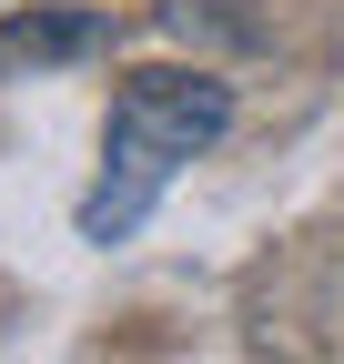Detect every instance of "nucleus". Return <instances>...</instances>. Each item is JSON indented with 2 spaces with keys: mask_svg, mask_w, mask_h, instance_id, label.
Returning <instances> with one entry per match:
<instances>
[{
  "mask_svg": "<svg viewBox=\"0 0 344 364\" xmlns=\"http://www.w3.org/2000/svg\"><path fill=\"white\" fill-rule=\"evenodd\" d=\"M233 132V81L213 71H132L112 91V132H102V182L81 193V243H132L152 203L172 193V172L203 162Z\"/></svg>",
  "mask_w": 344,
  "mask_h": 364,
  "instance_id": "f257e3e1",
  "label": "nucleus"
},
{
  "mask_svg": "<svg viewBox=\"0 0 344 364\" xmlns=\"http://www.w3.org/2000/svg\"><path fill=\"white\" fill-rule=\"evenodd\" d=\"M102 21L92 11H61V21H11L0 31V61H71V51H92Z\"/></svg>",
  "mask_w": 344,
  "mask_h": 364,
  "instance_id": "f03ea898",
  "label": "nucleus"
}]
</instances>
